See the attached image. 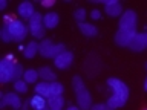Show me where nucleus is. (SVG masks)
Listing matches in <instances>:
<instances>
[{
  "mask_svg": "<svg viewBox=\"0 0 147 110\" xmlns=\"http://www.w3.org/2000/svg\"><path fill=\"white\" fill-rule=\"evenodd\" d=\"M107 86L113 90V95L107 99V104L110 109H119L127 103L129 99V87L126 86V82H123L118 78H109Z\"/></svg>",
  "mask_w": 147,
  "mask_h": 110,
  "instance_id": "1",
  "label": "nucleus"
},
{
  "mask_svg": "<svg viewBox=\"0 0 147 110\" xmlns=\"http://www.w3.org/2000/svg\"><path fill=\"white\" fill-rule=\"evenodd\" d=\"M72 86H74V90H75V95H77L78 107H80L81 110H90V107H92V96L89 93V90L86 89L83 80L80 76H74Z\"/></svg>",
  "mask_w": 147,
  "mask_h": 110,
  "instance_id": "2",
  "label": "nucleus"
},
{
  "mask_svg": "<svg viewBox=\"0 0 147 110\" xmlns=\"http://www.w3.org/2000/svg\"><path fill=\"white\" fill-rule=\"evenodd\" d=\"M64 50H66V46H64L63 43L54 44L51 40L45 38V40L40 43L38 52H40L41 57H45V58H57L60 54H63V52H64Z\"/></svg>",
  "mask_w": 147,
  "mask_h": 110,
  "instance_id": "3",
  "label": "nucleus"
},
{
  "mask_svg": "<svg viewBox=\"0 0 147 110\" xmlns=\"http://www.w3.org/2000/svg\"><path fill=\"white\" fill-rule=\"evenodd\" d=\"M3 26H6L8 31L11 32L12 40L23 41V40L26 38V35H28V26H25V23H23L22 20H16V18H12L8 25H3Z\"/></svg>",
  "mask_w": 147,
  "mask_h": 110,
  "instance_id": "4",
  "label": "nucleus"
},
{
  "mask_svg": "<svg viewBox=\"0 0 147 110\" xmlns=\"http://www.w3.org/2000/svg\"><path fill=\"white\" fill-rule=\"evenodd\" d=\"M29 31L35 38H43L45 37V25H43V15L40 12H35L29 18Z\"/></svg>",
  "mask_w": 147,
  "mask_h": 110,
  "instance_id": "5",
  "label": "nucleus"
},
{
  "mask_svg": "<svg viewBox=\"0 0 147 110\" xmlns=\"http://www.w3.org/2000/svg\"><path fill=\"white\" fill-rule=\"evenodd\" d=\"M136 14L132 9H127V11L123 12V15L119 17V29L124 31H136Z\"/></svg>",
  "mask_w": 147,
  "mask_h": 110,
  "instance_id": "6",
  "label": "nucleus"
},
{
  "mask_svg": "<svg viewBox=\"0 0 147 110\" xmlns=\"http://www.w3.org/2000/svg\"><path fill=\"white\" fill-rule=\"evenodd\" d=\"M12 66H14V63L9 61L8 58H3L0 61V81L3 84L12 81Z\"/></svg>",
  "mask_w": 147,
  "mask_h": 110,
  "instance_id": "7",
  "label": "nucleus"
},
{
  "mask_svg": "<svg viewBox=\"0 0 147 110\" xmlns=\"http://www.w3.org/2000/svg\"><path fill=\"white\" fill-rule=\"evenodd\" d=\"M101 3H104L106 14H107L109 17L123 15V6L118 0H101Z\"/></svg>",
  "mask_w": 147,
  "mask_h": 110,
  "instance_id": "8",
  "label": "nucleus"
},
{
  "mask_svg": "<svg viewBox=\"0 0 147 110\" xmlns=\"http://www.w3.org/2000/svg\"><path fill=\"white\" fill-rule=\"evenodd\" d=\"M136 35V31H124V29H118L117 34H115V43H117L118 46H121V48H124V46H129L130 44L132 38Z\"/></svg>",
  "mask_w": 147,
  "mask_h": 110,
  "instance_id": "9",
  "label": "nucleus"
},
{
  "mask_svg": "<svg viewBox=\"0 0 147 110\" xmlns=\"http://www.w3.org/2000/svg\"><path fill=\"white\" fill-rule=\"evenodd\" d=\"M74 63V54L69 50H64L63 54H60L57 58H54V64L58 69H67Z\"/></svg>",
  "mask_w": 147,
  "mask_h": 110,
  "instance_id": "10",
  "label": "nucleus"
},
{
  "mask_svg": "<svg viewBox=\"0 0 147 110\" xmlns=\"http://www.w3.org/2000/svg\"><path fill=\"white\" fill-rule=\"evenodd\" d=\"M6 105H12L14 109H20L22 105V99L18 98L17 93H5L2 95V101H0V107H6Z\"/></svg>",
  "mask_w": 147,
  "mask_h": 110,
  "instance_id": "11",
  "label": "nucleus"
},
{
  "mask_svg": "<svg viewBox=\"0 0 147 110\" xmlns=\"http://www.w3.org/2000/svg\"><path fill=\"white\" fill-rule=\"evenodd\" d=\"M17 14L22 18H25V20H29V18L35 14L34 5H32L31 2H22L20 5H18V8H17Z\"/></svg>",
  "mask_w": 147,
  "mask_h": 110,
  "instance_id": "12",
  "label": "nucleus"
},
{
  "mask_svg": "<svg viewBox=\"0 0 147 110\" xmlns=\"http://www.w3.org/2000/svg\"><path fill=\"white\" fill-rule=\"evenodd\" d=\"M129 48H130L133 52H141V50H144V48H146L144 34H140V32H136V35L132 38L130 44H129Z\"/></svg>",
  "mask_w": 147,
  "mask_h": 110,
  "instance_id": "13",
  "label": "nucleus"
},
{
  "mask_svg": "<svg viewBox=\"0 0 147 110\" xmlns=\"http://www.w3.org/2000/svg\"><path fill=\"white\" fill-rule=\"evenodd\" d=\"M60 21V17L57 12H48L43 15V25L45 28H48V29H54V28H57Z\"/></svg>",
  "mask_w": 147,
  "mask_h": 110,
  "instance_id": "14",
  "label": "nucleus"
},
{
  "mask_svg": "<svg viewBox=\"0 0 147 110\" xmlns=\"http://www.w3.org/2000/svg\"><path fill=\"white\" fill-rule=\"evenodd\" d=\"M48 105L51 110H61L64 105V98L61 95H51L48 98Z\"/></svg>",
  "mask_w": 147,
  "mask_h": 110,
  "instance_id": "15",
  "label": "nucleus"
},
{
  "mask_svg": "<svg viewBox=\"0 0 147 110\" xmlns=\"http://www.w3.org/2000/svg\"><path fill=\"white\" fill-rule=\"evenodd\" d=\"M46 103H48V101L45 99V96L37 95V93L29 99V105L34 110H43V109H46Z\"/></svg>",
  "mask_w": 147,
  "mask_h": 110,
  "instance_id": "16",
  "label": "nucleus"
},
{
  "mask_svg": "<svg viewBox=\"0 0 147 110\" xmlns=\"http://www.w3.org/2000/svg\"><path fill=\"white\" fill-rule=\"evenodd\" d=\"M40 49V43H37V41H29L26 46H25V50H23V55H25L26 58H34L37 52H38Z\"/></svg>",
  "mask_w": 147,
  "mask_h": 110,
  "instance_id": "17",
  "label": "nucleus"
},
{
  "mask_svg": "<svg viewBox=\"0 0 147 110\" xmlns=\"http://www.w3.org/2000/svg\"><path fill=\"white\" fill-rule=\"evenodd\" d=\"M78 29L81 31L83 35L86 37H95L96 34H98V31H96V28L94 25H90V23H78Z\"/></svg>",
  "mask_w": 147,
  "mask_h": 110,
  "instance_id": "18",
  "label": "nucleus"
},
{
  "mask_svg": "<svg viewBox=\"0 0 147 110\" xmlns=\"http://www.w3.org/2000/svg\"><path fill=\"white\" fill-rule=\"evenodd\" d=\"M38 75H40V78H43L46 82H54L55 78H57L55 72L49 67H40L38 69Z\"/></svg>",
  "mask_w": 147,
  "mask_h": 110,
  "instance_id": "19",
  "label": "nucleus"
},
{
  "mask_svg": "<svg viewBox=\"0 0 147 110\" xmlns=\"http://www.w3.org/2000/svg\"><path fill=\"white\" fill-rule=\"evenodd\" d=\"M35 93L45 96V98H49L51 96V82H46V81L45 82H37Z\"/></svg>",
  "mask_w": 147,
  "mask_h": 110,
  "instance_id": "20",
  "label": "nucleus"
},
{
  "mask_svg": "<svg viewBox=\"0 0 147 110\" xmlns=\"http://www.w3.org/2000/svg\"><path fill=\"white\" fill-rule=\"evenodd\" d=\"M38 70H34V69H28L23 73V80H25L28 84H32V82H37V78H38Z\"/></svg>",
  "mask_w": 147,
  "mask_h": 110,
  "instance_id": "21",
  "label": "nucleus"
},
{
  "mask_svg": "<svg viewBox=\"0 0 147 110\" xmlns=\"http://www.w3.org/2000/svg\"><path fill=\"white\" fill-rule=\"evenodd\" d=\"M14 89H16L17 92H20V93H26V92H28V82L25 80L14 81Z\"/></svg>",
  "mask_w": 147,
  "mask_h": 110,
  "instance_id": "22",
  "label": "nucleus"
},
{
  "mask_svg": "<svg viewBox=\"0 0 147 110\" xmlns=\"http://www.w3.org/2000/svg\"><path fill=\"white\" fill-rule=\"evenodd\" d=\"M63 90H64V87L61 82H57V81L51 82V95H61Z\"/></svg>",
  "mask_w": 147,
  "mask_h": 110,
  "instance_id": "23",
  "label": "nucleus"
},
{
  "mask_svg": "<svg viewBox=\"0 0 147 110\" xmlns=\"http://www.w3.org/2000/svg\"><path fill=\"white\" fill-rule=\"evenodd\" d=\"M23 69L20 64H17V63H14V66H12V80L14 81H17V80H20V76H23Z\"/></svg>",
  "mask_w": 147,
  "mask_h": 110,
  "instance_id": "24",
  "label": "nucleus"
},
{
  "mask_svg": "<svg viewBox=\"0 0 147 110\" xmlns=\"http://www.w3.org/2000/svg\"><path fill=\"white\" fill-rule=\"evenodd\" d=\"M74 17H75V20H78V23H83L86 18V9L83 8H78L75 12H74Z\"/></svg>",
  "mask_w": 147,
  "mask_h": 110,
  "instance_id": "25",
  "label": "nucleus"
},
{
  "mask_svg": "<svg viewBox=\"0 0 147 110\" xmlns=\"http://www.w3.org/2000/svg\"><path fill=\"white\" fill-rule=\"evenodd\" d=\"M0 34H2V38H3L5 43H8V41H11V40H12V35H11V32L8 31V28H6V26H3V28H2V32H0Z\"/></svg>",
  "mask_w": 147,
  "mask_h": 110,
  "instance_id": "26",
  "label": "nucleus"
},
{
  "mask_svg": "<svg viewBox=\"0 0 147 110\" xmlns=\"http://www.w3.org/2000/svg\"><path fill=\"white\" fill-rule=\"evenodd\" d=\"M90 110H113V109H110L107 104H95L90 107Z\"/></svg>",
  "mask_w": 147,
  "mask_h": 110,
  "instance_id": "27",
  "label": "nucleus"
},
{
  "mask_svg": "<svg viewBox=\"0 0 147 110\" xmlns=\"http://www.w3.org/2000/svg\"><path fill=\"white\" fill-rule=\"evenodd\" d=\"M55 5V0H41V6L43 8H51Z\"/></svg>",
  "mask_w": 147,
  "mask_h": 110,
  "instance_id": "28",
  "label": "nucleus"
},
{
  "mask_svg": "<svg viewBox=\"0 0 147 110\" xmlns=\"http://www.w3.org/2000/svg\"><path fill=\"white\" fill-rule=\"evenodd\" d=\"M90 17L94 18V20H98V18H101V12L98 11V9H94V11L90 12Z\"/></svg>",
  "mask_w": 147,
  "mask_h": 110,
  "instance_id": "29",
  "label": "nucleus"
},
{
  "mask_svg": "<svg viewBox=\"0 0 147 110\" xmlns=\"http://www.w3.org/2000/svg\"><path fill=\"white\" fill-rule=\"evenodd\" d=\"M66 110H81V109L78 107V105H69V107H67Z\"/></svg>",
  "mask_w": 147,
  "mask_h": 110,
  "instance_id": "30",
  "label": "nucleus"
},
{
  "mask_svg": "<svg viewBox=\"0 0 147 110\" xmlns=\"http://www.w3.org/2000/svg\"><path fill=\"white\" fill-rule=\"evenodd\" d=\"M6 8V0H2V2H0V9H5Z\"/></svg>",
  "mask_w": 147,
  "mask_h": 110,
  "instance_id": "31",
  "label": "nucleus"
},
{
  "mask_svg": "<svg viewBox=\"0 0 147 110\" xmlns=\"http://www.w3.org/2000/svg\"><path fill=\"white\" fill-rule=\"evenodd\" d=\"M144 89H146V92H147V78H146V81H144Z\"/></svg>",
  "mask_w": 147,
  "mask_h": 110,
  "instance_id": "32",
  "label": "nucleus"
},
{
  "mask_svg": "<svg viewBox=\"0 0 147 110\" xmlns=\"http://www.w3.org/2000/svg\"><path fill=\"white\" fill-rule=\"evenodd\" d=\"M144 38H146V48H147V32L144 34Z\"/></svg>",
  "mask_w": 147,
  "mask_h": 110,
  "instance_id": "33",
  "label": "nucleus"
},
{
  "mask_svg": "<svg viewBox=\"0 0 147 110\" xmlns=\"http://www.w3.org/2000/svg\"><path fill=\"white\" fill-rule=\"evenodd\" d=\"M142 110H147V107H144V109H142Z\"/></svg>",
  "mask_w": 147,
  "mask_h": 110,
  "instance_id": "34",
  "label": "nucleus"
},
{
  "mask_svg": "<svg viewBox=\"0 0 147 110\" xmlns=\"http://www.w3.org/2000/svg\"><path fill=\"white\" fill-rule=\"evenodd\" d=\"M43 110H48V109H43Z\"/></svg>",
  "mask_w": 147,
  "mask_h": 110,
  "instance_id": "35",
  "label": "nucleus"
}]
</instances>
